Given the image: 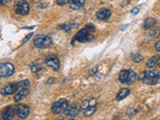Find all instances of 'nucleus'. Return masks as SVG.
Returning a JSON list of instances; mask_svg holds the SVG:
<instances>
[{
	"label": "nucleus",
	"mask_w": 160,
	"mask_h": 120,
	"mask_svg": "<svg viewBox=\"0 0 160 120\" xmlns=\"http://www.w3.org/2000/svg\"><path fill=\"white\" fill-rule=\"evenodd\" d=\"M33 45L35 46L36 48H39V49L48 48L52 45V39L47 35L39 34L34 38Z\"/></svg>",
	"instance_id": "f257e3e1"
},
{
	"label": "nucleus",
	"mask_w": 160,
	"mask_h": 120,
	"mask_svg": "<svg viewBox=\"0 0 160 120\" xmlns=\"http://www.w3.org/2000/svg\"><path fill=\"white\" fill-rule=\"evenodd\" d=\"M93 39L94 36L90 33V30H88L86 27L78 30L74 36V40L78 42H89V41H92Z\"/></svg>",
	"instance_id": "f03ea898"
},
{
	"label": "nucleus",
	"mask_w": 160,
	"mask_h": 120,
	"mask_svg": "<svg viewBox=\"0 0 160 120\" xmlns=\"http://www.w3.org/2000/svg\"><path fill=\"white\" fill-rule=\"evenodd\" d=\"M30 7L29 3L25 0H21V1H17L14 4V11L16 14L21 15V16H25L29 13Z\"/></svg>",
	"instance_id": "7ed1b4c3"
},
{
	"label": "nucleus",
	"mask_w": 160,
	"mask_h": 120,
	"mask_svg": "<svg viewBox=\"0 0 160 120\" xmlns=\"http://www.w3.org/2000/svg\"><path fill=\"white\" fill-rule=\"evenodd\" d=\"M68 107V100L65 98H61L59 100H57L56 102H54L51 106V111L53 114H60Z\"/></svg>",
	"instance_id": "20e7f679"
},
{
	"label": "nucleus",
	"mask_w": 160,
	"mask_h": 120,
	"mask_svg": "<svg viewBox=\"0 0 160 120\" xmlns=\"http://www.w3.org/2000/svg\"><path fill=\"white\" fill-rule=\"evenodd\" d=\"M14 73V65L12 63H1L0 64V76L10 77Z\"/></svg>",
	"instance_id": "39448f33"
},
{
	"label": "nucleus",
	"mask_w": 160,
	"mask_h": 120,
	"mask_svg": "<svg viewBox=\"0 0 160 120\" xmlns=\"http://www.w3.org/2000/svg\"><path fill=\"white\" fill-rule=\"evenodd\" d=\"M80 111H82L81 110L80 105L74 103V104H72V105L68 106V107L65 109L64 115L68 117V118H75V117L80 113Z\"/></svg>",
	"instance_id": "423d86ee"
},
{
	"label": "nucleus",
	"mask_w": 160,
	"mask_h": 120,
	"mask_svg": "<svg viewBox=\"0 0 160 120\" xmlns=\"http://www.w3.org/2000/svg\"><path fill=\"white\" fill-rule=\"evenodd\" d=\"M30 108L26 104H19L16 107V115L19 117L20 119H25L26 117L29 115Z\"/></svg>",
	"instance_id": "0eeeda50"
},
{
	"label": "nucleus",
	"mask_w": 160,
	"mask_h": 120,
	"mask_svg": "<svg viewBox=\"0 0 160 120\" xmlns=\"http://www.w3.org/2000/svg\"><path fill=\"white\" fill-rule=\"evenodd\" d=\"M46 65H48L49 67H51L52 69L55 70V71H58L60 68V61L57 57H55L53 55H50L48 57H46L45 60H44Z\"/></svg>",
	"instance_id": "6e6552de"
},
{
	"label": "nucleus",
	"mask_w": 160,
	"mask_h": 120,
	"mask_svg": "<svg viewBox=\"0 0 160 120\" xmlns=\"http://www.w3.org/2000/svg\"><path fill=\"white\" fill-rule=\"evenodd\" d=\"M18 91V84L17 83H9L8 85H6L1 89V94L6 96V95H11L14 94L15 92Z\"/></svg>",
	"instance_id": "1a4fd4ad"
},
{
	"label": "nucleus",
	"mask_w": 160,
	"mask_h": 120,
	"mask_svg": "<svg viewBox=\"0 0 160 120\" xmlns=\"http://www.w3.org/2000/svg\"><path fill=\"white\" fill-rule=\"evenodd\" d=\"M16 114V109L13 106H8L2 111V119L3 120H12Z\"/></svg>",
	"instance_id": "9d476101"
},
{
	"label": "nucleus",
	"mask_w": 160,
	"mask_h": 120,
	"mask_svg": "<svg viewBox=\"0 0 160 120\" xmlns=\"http://www.w3.org/2000/svg\"><path fill=\"white\" fill-rule=\"evenodd\" d=\"M111 16V11L107 8H101L96 13V18L100 21H106Z\"/></svg>",
	"instance_id": "9b49d317"
},
{
	"label": "nucleus",
	"mask_w": 160,
	"mask_h": 120,
	"mask_svg": "<svg viewBox=\"0 0 160 120\" xmlns=\"http://www.w3.org/2000/svg\"><path fill=\"white\" fill-rule=\"evenodd\" d=\"M157 65H160V56L155 55L152 56L147 60V63H146V67L147 68H155Z\"/></svg>",
	"instance_id": "f8f14e48"
},
{
	"label": "nucleus",
	"mask_w": 160,
	"mask_h": 120,
	"mask_svg": "<svg viewBox=\"0 0 160 120\" xmlns=\"http://www.w3.org/2000/svg\"><path fill=\"white\" fill-rule=\"evenodd\" d=\"M84 2L85 0H69L68 4H69V7L71 9L78 10L84 6Z\"/></svg>",
	"instance_id": "ddd939ff"
},
{
	"label": "nucleus",
	"mask_w": 160,
	"mask_h": 120,
	"mask_svg": "<svg viewBox=\"0 0 160 120\" xmlns=\"http://www.w3.org/2000/svg\"><path fill=\"white\" fill-rule=\"evenodd\" d=\"M28 94H29V88L28 89H19L17 91L16 95L14 96V101L15 102H19L22 99H24Z\"/></svg>",
	"instance_id": "4468645a"
},
{
	"label": "nucleus",
	"mask_w": 160,
	"mask_h": 120,
	"mask_svg": "<svg viewBox=\"0 0 160 120\" xmlns=\"http://www.w3.org/2000/svg\"><path fill=\"white\" fill-rule=\"evenodd\" d=\"M156 23H157V22H156V20L154 19V18L148 17V18H146V19L144 20V22H143V28H144V29H152V28L155 27Z\"/></svg>",
	"instance_id": "2eb2a0df"
},
{
	"label": "nucleus",
	"mask_w": 160,
	"mask_h": 120,
	"mask_svg": "<svg viewBox=\"0 0 160 120\" xmlns=\"http://www.w3.org/2000/svg\"><path fill=\"white\" fill-rule=\"evenodd\" d=\"M91 105H97V101L95 98H90V99H85V100H83L80 104L81 110L83 111L84 109H86Z\"/></svg>",
	"instance_id": "dca6fc26"
},
{
	"label": "nucleus",
	"mask_w": 160,
	"mask_h": 120,
	"mask_svg": "<svg viewBox=\"0 0 160 120\" xmlns=\"http://www.w3.org/2000/svg\"><path fill=\"white\" fill-rule=\"evenodd\" d=\"M130 89L129 88H122V89L119 90V92L117 93L116 95V100L117 101H120V100H123L124 98H126L128 95L130 94Z\"/></svg>",
	"instance_id": "f3484780"
},
{
	"label": "nucleus",
	"mask_w": 160,
	"mask_h": 120,
	"mask_svg": "<svg viewBox=\"0 0 160 120\" xmlns=\"http://www.w3.org/2000/svg\"><path fill=\"white\" fill-rule=\"evenodd\" d=\"M29 66H30V70L32 73H36L42 69V63H41L39 60H35V61L31 62Z\"/></svg>",
	"instance_id": "a211bd4d"
},
{
	"label": "nucleus",
	"mask_w": 160,
	"mask_h": 120,
	"mask_svg": "<svg viewBox=\"0 0 160 120\" xmlns=\"http://www.w3.org/2000/svg\"><path fill=\"white\" fill-rule=\"evenodd\" d=\"M138 75L136 74L135 71L133 70H128V78H127V81H126V84L127 85H131L135 82V80L137 79Z\"/></svg>",
	"instance_id": "6ab92c4d"
},
{
	"label": "nucleus",
	"mask_w": 160,
	"mask_h": 120,
	"mask_svg": "<svg viewBox=\"0 0 160 120\" xmlns=\"http://www.w3.org/2000/svg\"><path fill=\"white\" fill-rule=\"evenodd\" d=\"M145 78H159L160 79V71L155 69L145 71Z\"/></svg>",
	"instance_id": "aec40b11"
},
{
	"label": "nucleus",
	"mask_w": 160,
	"mask_h": 120,
	"mask_svg": "<svg viewBox=\"0 0 160 120\" xmlns=\"http://www.w3.org/2000/svg\"><path fill=\"white\" fill-rule=\"evenodd\" d=\"M96 109H97V105H91L83 110V114H84L85 117H90L95 113Z\"/></svg>",
	"instance_id": "412c9836"
},
{
	"label": "nucleus",
	"mask_w": 160,
	"mask_h": 120,
	"mask_svg": "<svg viewBox=\"0 0 160 120\" xmlns=\"http://www.w3.org/2000/svg\"><path fill=\"white\" fill-rule=\"evenodd\" d=\"M128 78V70H121L119 73V76H118V79L119 81L122 83V84H126Z\"/></svg>",
	"instance_id": "4be33fe9"
},
{
	"label": "nucleus",
	"mask_w": 160,
	"mask_h": 120,
	"mask_svg": "<svg viewBox=\"0 0 160 120\" xmlns=\"http://www.w3.org/2000/svg\"><path fill=\"white\" fill-rule=\"evenodd\" d=\"M18 84V90L19 89H28L30 87V81L28 79L21 80V81L17 82Z\"/></svg>",
	"instance_id": "5701e85b"
},
{
	"label": "nucleus",
	"mask_w": 160,
	"mask_h": 120,
	"mask_svg": "<svg viewBox=\"0 0 160 120\" xmlns=\"http://www.w3.org/2000/svg\"><path fill=\"white\" fill-rule=\"evenodd\" d=\"M130 57H131V59L133 60V62H135V63H140V62H142V60H143V56L140 55V54L137 53V52H132Z\"/></svg>",
	"instance_id": "b1692460"
},
{
	"label": "nucleus",
	"mask_w": 160,
	"mask_h": 120,
	"mask_svg": "<svg viewBox=\"0 0 160 120\" xmlns=\"http://www.w3.org/2000/svg\"><path fill=\"white\" fill-rule=\"evenodd\" d=\"M159 78H144L142 80L144 84H147V85H154L158 82Z\"/></svg>",
	"instance_id": "393cba45"
},
{
	"label": "nucleus",
	"mask_w": 160,
	"mask_h": 120,
	"mask_svg": "<svg viewBox=\"0 0 160 120\" xmlns=\"http://www.w3.org/2000/svg\"><path fill=\"white\" fill-rule=\"evenodd\" d=\"M72 27H73V25H71V24H63V25H60L59 26L60 29L66 31V32H69V31L72 29Z\"/></svg>",
	"instance_id": "a878e982"
},
{
	"label": "nucleus",
	"mask_w": 160,
	"mask_h": 120,
	"mask_svg": "<svg viewBox=\"0 0 160 120\" xmlns=\"http://www.w3.org/2000/svg\"><path fill=\"white\" fill-rule=\"evenodd\" d=\"M69 2V0H56V4H58L59 6H62V5H65Z\"/></svg>",
	"instance_id": "bb28decb"
},
{
	"label": "nucleus",
	"mask_w": 160,
	"mask_h": 120,
	"mask_svg": "<svg viewBox=\"0 0 160 120\" xmlns=\"http://www.w3.org/2000/svg\"><path fill=\"white\" fill-rule=\"evenodd\" d=\"M135 113H137V110H135V109H132V108L129 109V111H127V115H128V117H132Z\"/></svg>",
	"instance_id": "cd10ccee"
},
{
	"label": "nucleus",
	"mask_w": 160,
	"mask_h": 120,
	"mask_svg": "<svg viewBox=\"0 0 160 120\" xmlns=\"http://www.w3.org/2000/svg\"><path fill=\"white\" fill-rule=\"evenodd\" d=\"M31 36H33V33H29V34L26 36V38L24 39V40H23V43H26V42H27V41L31 38Z\"/></svg>",
	"instance_id": "c85d7f7f"
},
{
	"label": "nucleus",
	"mask_w": 160,
	"mask_h": 120,
	"mask_svg": "<svg viewBox=\"0 0 160 120\" xmlns=\"http://www.w3.org/2000/svg\"><path fill=\"white\" fill-rule=\"evenodd\" d=\"M86 28H87L88 30H90V31H94V25H92V24H87L85 26Z\"/></svg>",
	"instance_id": "c756f323"
},
{
	"label": "nucleus",
	"mask_w": 160,
	"mask_h": 120,
	"mask_svg": "<svg viewBox=\"0 0 160 120\" xmlns=\"http://www.w3.org/2000/svg\"><path fill=\"white\" fill-rule=\"evenodd\" d=\"M0 2H1V5L2 6H5V5H7L10 2V0H0Z\"/></svg>",
	"instance_id": "7c9ffc66"
},
{
	"label": "nucleus",
	"mask_w": 160,
	"mask_h": 120,
	"mask_svg": "<svg viewBox=\"0 0 160 120\" xmlns=\"http://www.w3.org/2000/svg\"><path fill=\"white\" fill-rule=\"evenodd\" d=\"M139 12V7H136V8H133L132 10H131V13H132V14H137V13Z\"/></svg>",
	"instance_id": "2f4dec72"
},
{
	"label": "nucleus",
	"mask_w": 160,
	"mask_h": 120,
	"mask_svg": "<svg viewBox=\"0 0 160 120\" xmlns=\"http://www.w3.org/2000/svg\"><path fill=\"white\" fill-rule=\"evenodd\" d=\"M155 49H156V51L160 52V41L156 42V44H155Z\"/></svg>",
	"instance_id": "473e14b6"
}]
</instances>
